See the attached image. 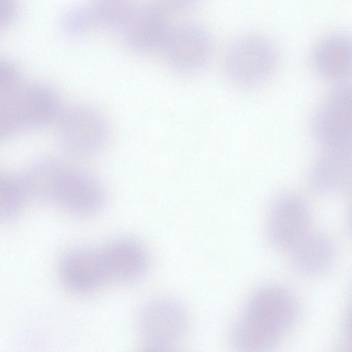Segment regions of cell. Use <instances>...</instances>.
Listing matches in <instances>:
<instances>
[{
    "label": "cell",
    "mask_w": 352,
    "mask_h": 352,
    "mask_svg": "<svg viewBox=\"0 0 352 352\" xmlns=\"http://www.w3.org/2000/svg\"><path fill=\"white\" fill-rule=\"evenodd\" d=\"M298 307L292 293L278 285H267L250 298L229 333L236 351L264 352L272 350L294 325Z\"/></svg>",
    "instance_id": "6da1fadb"
},
{
    "label": "cell",
    "mask_w": 352,
    "mask_h": 352,
    "mask_svg": "<svg viewBox=\"0 0 352 352\" xmlns=\"http://www.w3.org/2000/svg\"><path fill=\"white\" fill-rule=\"evenodd\" d=\"M32 197L78 217H90L104 208L107 195L94 175L55 159H44L28 168Z\"/></svg>",
    "instance_id": "7a4b0ae2"
},
{
    "label": "cell",
    "mask_w": 352,
    "mask_h": 352,
    "mask_svg": "<svg viewBox=\"0 0 352 352\" xmlns=\"http://www.w3.org/2000/svg\"><path fill=\"white\" fill-rule=\"evenodd\" d=\"M63 111L60 96L53 87L23 83L0 94L1 138L45 127L58 120Z\"/></svg>",
    "instance_id": "3957f363"
},
{
    "label": "cell",
    "mask_w": 352,
    "mask_h": 352,
    "mask_svg": "<svg viewBox=\"0 0 352 352\" xmlns=\"http://www.w3.org/2000/svg\"><path fill=\"white\" fill-rule=\"evenodd\" d=\"M58 121L60 144L74 156L95 155L103 150L109 141L108 122L102 113L93 107H72L63 111Z\"/></svg>",
    "instance_id": "277c9868"
},
{
    "label": "cell",
    "mask_w": 352,
    "mask_h": 352,
    "mask_svg": "<svg viewBox=\"0 0 352 352\" xmlns=\"http://www.w3.org/2000/svg\"><path fill=\"white\" fill-rule=\"evenodd\" d=\"M189 326L188 313L178 300L159 297L143 308L139 327L143 345L148 351H167L185 336Z\"/></svg>",
    "instance_id": "5b68a950"
},
{
    "label": "cell",
    "mask_w": 352,
    "mask_h": 352,
    "mask_svg": "<svg viewBox=\"0 0 352 352\" xmlns=\"http://www.w3.org/2000/svg\"><path fill=\"white\" fill-rule=\"evenodd\" d=\"M311 125L325 151L352 153V84L341 85L331 93Z\"/></svg>",
    "instance_id": "8992f818"
},
{
    "label": "cell",
    "mask_w": 352,
    "mask_h": 352,
    "mask_svg": "<svg viewBox=\"0 0 352 352\" xmlns=\"http://www.w3.org/2000/svg\"><path fill=\"white\" fill-rule=\"evenodd\" d=\"M276 60L274 48L267 39L259 35H246L230 46L225 59V70L236 84L256 85L270 76Z\"/></svg>",
    "instance_id": "52a82bcc"
},
{
    "label": "cell",
    "mask_w": 352,
    "mask_h": 352,
    "mask_svg": "<svg viewBox=\"0 0 352 352\" xmlns=\"http://www.w3.org/2000/svg\"><path fill=\"white\" fill-rule=\"evenodd\" d=\"M310 214L299 197L285 194L273 203L267 221L270 243L280 250H292L307 234Z\"/></svg>",
    "instance_id": "ba28073f"
},
{
    "label": "cell",
    "mask_w": 352,
    "mask_h": 352,
    "mask_svg": "<svg viewBox=\"0 0 352 352\" xmlns=\"http://www.w3.org/2000/svg\"><path fill=\"white\" fill-rule=\"evenodd\" d=\"M169 63L182 72H192L209 60L212 44L208 32L193 23L171 29L163 47Z\"/></svg>",
    "instance_id": "9c48e42d"
},
{
    "label": "cell",
    "mask_w": 352,
    "mask_h": 352,
    "mask_svg": "<svg viewBox=\"0 0 352 352\" xmlns=\"http://www.w3.org/2000/svg\"><path fill=\"white\" fill-rule=\"evenodd\" d=\"M170 30L160 6L137 5L120 33L129 49L146 54L163 47Z\"/></svg>",
    "instance_id": "30bf717a"
},
{
    "label": "cell",
    "mask_w": 352,
    "mask_h": 352,
    "mask_svg": "<svg viewBox=\"0 0 352 352\" xmlns=\"http://www.w3.org/2000/svg\"><path fill=\"white\" fill-rule=\"evenodd\" d=\"M60 275L71 291L92 293L109 280L101 250L88 247L72 249L62 258Z\"/></svg>",
    "instance_id": "8fae6325"
},
{
    "label": "cell",
    "mask_w": 352,
    "mask_h": 352,
    "mask_svg": "<svg viewBox=\"0 0 352 352\" xmlns=\"http://www.w3.org/2000/svg\"><path fill=\"white\" fill-rule=\"evenodd\" d=\"M109 280L134 282L142 278L149 267L146 248L131 239H121L101 250Z\"/></svg>",
    "instance_id": "7c38bea8"
},
{
    "label": "cell",
    "mask_w": 352,
    "mask_h": 352,
    "mask_svg": "<svg viewBox=\"0 0 352 352\" xmlns=\"http://www.w3.org/2000/svg\"><path fill=\"white\" fill-rule=\"evenodd\" d=\"M308 179L318 192H352V153L325 151L313 164Z\"/></svg>",
    "instance_id": "4fadbf2b"
},
{
    "label": "cell",
    "mask_w": 352,
    "mask_h": 352,
    "mask_svg": "<svg viewBox=\"0 0 352 352\" xmlns=\"http://www.w3.org/2000/svg\"><path fill=\"white\" fill-rule=\"evenodd\" d=\"M312 63L316 72L328 80L352 76V36L336 33L325 37L316 46Z\"/></svg>",
    "instance_id": "5bb4252c"
},
{
    "label": "cell",
    "mask_w": 352,
    "mask_h": 352,
    "mask_svg": "<svg viewBox=\"0 0 352 352\" xmlns=\"http://www.w3.org/2000/svg\"><path fill=\"white\" fill-rule=\"evenodd\" d=\"M292 263L300 274H322L333 264L336 256L332 240L322 233H307L292 249Z\"/></svg>",
    "instance_id": "9a60e30c"
},
{
    "label": "cell",
    "mask_w": 352,
    "mask_h": 352,
    "mask_svg": "<svg viewBox=\"0 0 352 352\" xmlns=\"http://www.w3.org/2000/svg\"><path fill=\"white\" fill-rule=\"evenodd\" d=\"M136 6L134 0H91L87 8L94 27L120 32Z\"/></svg>",
    "instance_id": "2e32d148"
},
{
    "label": "cell",
    "mask_w": 352,
    "mask_h": 352,
    "mask_svg": "<svg viewBox=\"0 0 352 352\" xmlns=\"http://www.w3.org/2000/svg\"><path fill=\"white\" fill-rule=\"evenodd\" d=\"M28 199L21 175L1 174L0 216L2 221L14 219L21 212Z\"/></svg>",
    "instance_id": "e0dca14e"
},
{
    "label": "cell",
    "mask_w": 352,
    "mask_h": 352,
    "mask_svg": "<svg viewBox=\"0 0 352 352\" xmlns=\"http://www.w3.org/2000/svg\"><path fill=\"white\" fill-rule=\"evenodd\" d=\"M60 25L63 31L72 37L82 36L94 28L87 7L70 8L62 16Z\"/></svg>",
    "instance_id": "ac0fdd59"
},
{
    "label": "cell",
    "mask_w": 352,
    "mask_h": 352,
    "mask_svg": "<svg viewBox=\"0 0 352 352\" xmlns=\"http://www.w3.org/2000/svg\"><path fill=\"white\" fill-rule=\"evenodd\" d=\"M19 68L12 62L5 60L0 64V94L9 91L23 84Z\"/></svg>",
    "instance_id": "d6986e66"
},
{
    "label": "cell",
    "mask_w": 352,
    "mask_h": 352,
    "mask_svg": "<svg viewBox=\"0 0 352 352\" xmlns=\"http://www.w3.org/2000/svg\"><path fill=\"white\" fill-rule=\"evenodd\" d=\"M0 21L1 27L10 25L17 15V2L16 0H0Z\"/></svg>",
    "instance_id": "ffe728a7"
},
{
    "label": "cell",
    "mask_w": 352,
    "mask_h": 352,
    "mask_svg": "<svg viewBox=\"0 0 352 352\" xmlns=\"http://www.w3.org/2000/svg\"><path fill=\"white\" fill-rule=\"evenodd\" d=\"M199 0H157L158 6L164 10L180 11L188 9L195 5Z\"/></svg>",
    "instance_id": "44dd1931"
},
{
    "label": "cell",
    "mask_w": 352,
    "mask_h": 352,
    "mask_svg": "<svg viewBox=\"0 0 352 352\" xmlns=\"http://www.w3.org/2000/svg\"><path fill=\"white\" fill-rule=\"evenodd\" d=\"M347 335L350 343L352 345V311L349 315L347 322Z\"/></svg>",
    "instance_id": "7402d4cb"
},
{
    "label": "cell",
    "mask_w": 352,
    "mask_h": 352,
    "mask_svg": "<svg viewBox=\"0 0 352 352\" xmlns=\"http://www.w3.org/2000/svg\"><path fill=\"white\" fill-rule=\"evenodd\" d=\"M351 226H352V211H351Z\"/></svg>",
    "instance_id": "603a6c76"
}]
</instances>
